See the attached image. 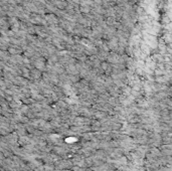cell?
I'll return each mask as SVG.
<instances>
[{
	"label": "cell",
	"mask_w": 172,
	"mask_h": 171,
	"mask_svg": "<svg viewBox=\"0 0 172 171\" xmlns=\"http://www.w3.org/2000/svg\"><path fill=\"white\" fill-rule=\"evenodd\" d=\"M40 77H41V73L39 70H30V78L32 79L33 81H40Z\"/></svg>",
	"instance_id": "cell-1"
}]
</instances>
